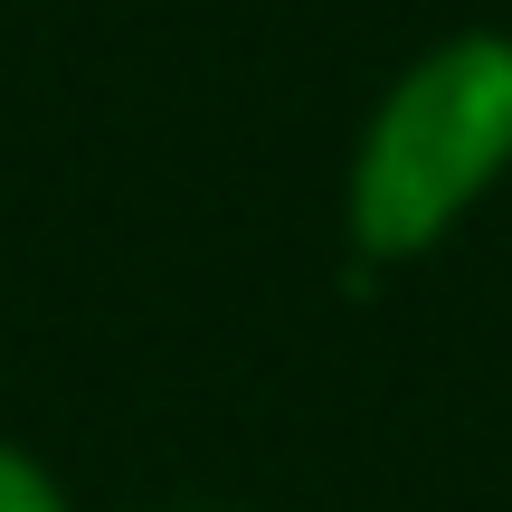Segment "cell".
<instances>
[{"mask_svg": "<svg viewBox=\"0 0 512 512\" xmlns=\"http://www.w3.org/2000/svg\"><path fill=\"white\" fill-rule=\"evenodd\" d=\"M512 171V38L465 29L427 48L370 114L351 171V247L370 266H408Z\"/></svg>", "mask_w": 512, "mask_h": 512, "instance_id": "1", "label": "cell"}, {"mask_svg": "<svg viewBox=\"0 0 512 512\" xmlns=\"http://www.w3.org/2000/svg\"><path fill=\"white\" fill-rule=\"evenodd\" d=\"M0 512H67V494H57L19 446H0Z\"/></svg>", "mask_w": 512, "mask_h": 512, "instance_id": "2", "label": "cell"}]
</instances>
